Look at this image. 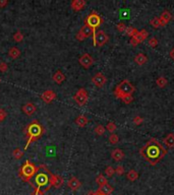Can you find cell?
I'll list each match as a JSON object with an SVG mask.
<instances>
[{
	"instance_id": "1",
	"label": "cell",
	"mask_w": 174,
	"mask_h": 195,
	"mask_svg": "<svg viewBox=\"0 0 174 195\" xmlns=\"http://www.w3.org/2000/svg\"><path fill=\"white\" fill-rule=\"evenodd\" d=\"M166 153L167 151L165 148L155 138H151L140 149V155L151 166H156L166 156Z\"/></svg>"
},
{
	"instance_id": "2",
	"label": "cell",
	"mask_w": 174,
	"mask_h": 195,
	"mask_svg": "<svg viewBox=\"0 0 174 195\" xmlns=\"http://www.w3.org/2000/svg\"><path fill=\"white\" fill-rule=\"evenodd\" d=\"M50 175L51 172L45 165L39 166V170L37 172V175L35 176L34 183L31 185L34 187V192L32 195H44L50 189Z\"/></svg>"
},
{
	"instance_id": "3",
	"label": "cell",
	"mask_w": 174,
	"mask_h": 195,
	"mask_svg": "<svg viewBox=\"0 0 174 195\" xmlns=\"http://www.w3.org/2000/svg\"><path fill=\"white\" fill-rule=\"evenodd\" d=\"M24 133L27 135V143L26 146H25V151H26L31 143L37 141L38 139L41 138V136L44 133V127L41 125L38 120H34L33 122L28 124L24 130Z\"/></svg>"
},
{
	"instance_id": "4",
	"label": "cell",
	"mask_w": 174,
	"mask_h": 195,
	"mask_svg": "<svg viewBox=\"0 0 174 195\" xmlns=\"http://www.w3.org/2000/svg\"><path fill=\"white\" fill-rule=\"evenodd\" d=\"M38 170H39V167H36L30 159H28L18 171V176L21 178L23 181L31 184V180L37 174Z\"/></svg>"
},
{
	"instance_id": "5",
	"label": "cell",
	"mask_w": 174,
	"mask_h": 195,
	"mask_svg": "<svg viewBox=\"0 0 174 195\" xmlns=\"http://www.w3.org/2000/svg\"><path fill=\"white\" fill-rule=\"evenodd\" d=\"M135 91V88L128 81H120L118 84L116 85V88L114 89V96L117 99H121L124 96L127 95H132Z\"/></svg>"
},
{
	"instance_id": "6",
	"label": "cell",
	"mask_w": 174,
	"mask_h": 195,
	"mask_svg": "<svg viewBox=\"0 0 174 195\" xmlns=\"http://www.w3.org/2000/svg\"><path fill=\"white\" fill-rule=\"evenodd\" d=\"M102 22H103L102 17H101L96 11H92L91 13L85 18V24L89 25V27H91L92 28H94V30H96L98 27H100Z\"/></svg>"
},
{
	"instance_id": "7",
	"label": "cell",
	"mask_w": 174,
	"mask_h": 195,
	"mask_svg": "<svg viewBox=\"0 0 174 195\" xmlns=\"http://www.w3.org/2000/svg\"><path fill=\"white\" fill-rule=\"evenodd\" d=\"M93 39H94V45L98 47H102L104 46L109 40V37L105 32L100 30L98 32H95V34L93 35Z\"/></svg>"
},
{
	"instance_id": "8",
	"label": "cell",
	"mask_w": 174,
	"mask_h": 195,
	"mask_svg": "<svg viewBox=\"0 0 174 195\" xmlns=\"http://www.w3.org/2000/svg\"><path fill=\"white\" fill-rule=\"evenodd\" d=\"M74 100L77 102L78 106H85L89 100V95H88L87 89L84 88L78 89V91L75 92V95L74 96Z\"/></svg>"
},
{
	"instance_id": "9",
	"label": "cell",
	"mask_w": 174,
	"mask_h": 195,
	"mask_svg": "<svg viewBox=\"0 0 174 195\" xmlns=\"http://www.w3.org/2000/svg\"><path fill=\"white\" fill-rule=\"evenodd\" d=\"M149 36V34H148V31L147 30H142L140 31L138 33L135 35L134 37H132L130 38V45L131 46H138V44L142 43V42H144V41L147 39Z\"/></svg>"
},
{
	"instance_id": "10",
	"label": "cell",
	"mask_w": 174,
	"mask_h": 195,
	"mask_svg": "<svg viewBox=\"0 0 174 195\" xmlns=\"http://www.w3.org/2000/svg\"><path fill=\"white\" fill-rule=\"evenodd\" d=\"M78 63H80L84 68L88 69L94 64V58L90 55V54L85 53L80 57V59H78Z\"/></svg>"
},
{
	"instance_id": "11",
	"label": "cell",
	"mask_w": 174,
	"mask_h": 195,
	"mask_svg": "<svg viewBox=\"0 0 174 195\" xmlns=\"http://www.w3.org/2000/svg\"><path fill=\"white\" fill-rule=\"evenodd\" d=\"M106 81H107L106 76L104 75L102 72H98L93 76V77H92V82H93L97 88L104 87L106 84Z\"/></svg>"
},
{
	"instance_id": "12",
	"label": "cell",
	"mask_w": 174,
	"mask_h": 195,
	"mask_svg": "<svg viewBox=\"0 0 174 195\" xmlns=\"http://www.w3.org/2000/svg\"><path fill=\"white\" fill-rule=\"evenodd\" d=\"M56 98H57V96H56L55 92L52 91V89H47V91H45L41 95V99H42L46 104L52 103Z\"/></svg>"
},
{
	"instance_id": "13",
	"label": "cell",
	"mask_w": 174,
	"mask_h": 195,
	"mask_svg": "<svg viewBox=\"0 0 174 195\" xmlns=\"http://www.w3.org/2000/svg\"><path fill=\"white\" fill-rule=\"evenodd\" d=\"M62 184H63V179L61 176L51 173V175H50V185H51L52 187L56 188V189H58V188L62 186Z\"/></svg>"
},
{
	"instance_id": "14",
	"label": "cell",
	"mask_w": 174,
	"mask_h": 195,
	"mask_svg": "<svg viewBox=\"0 0 174 195\" xmlns=\"http://www.w3.org/2000/svg\"><path fill=\"white\" fill-rule=\"evenodd\" d=\"M21 110H23V112L27 115V116H31V115H33L35 112H36L37 107L34 103L29 102V103H26L23 107H21Z\"/></svg>"
},
{
	"instance_id": "15",
	"label": "cell",
	"mask_w": 174,
	"mask_h": 195,
	"mask_svg": "<svg viewBox=\"0 0 174 195\" xmlns=\"http://www.w3.org/2000/svg\"><path fill=\"white\" fill-rule=\"evenodd\" d=\"M67 186L70 188L72 191H77L81 188V183L80 182V180L77 177H71L67 182Z\"/></svg>"
},
{
	"instance_id": "16",
	"label": "cell",
	"mask_w": 174,
	"mask_h": 195,
	"mask_svg": "<svg viewBox=\"0 0 174 195\" xmlns=\"http://www.w3.org/2000/svg\"><path fill=\"white\" fill-rule=\"evenodd\" d=\"M87 2L85 0H72L70 3V7L74 9V11H80L81 9L85 8Z\"/></svg>"
},
{
	"instance_id": "17",
	"label": "cell",
	"mask_w": 174,
	"mask_h": 195,
	"mask_svg": "<svg viewBox=\"0 0 174 195\" xmlns=\"http://www.w3.org/2000/svg\"><path fill=\"white\" fill-rule=\"evenodd\" d=\"M78 32H80V33L85 37V39H87V38L93 36V35L95 34V32H96V31H95L94 28H92L91 27H89V25L84 24L83 27L81 28V30L78 31Z\"/></svg>"
},
{
	"instance_id": "18",
	"label": "cell",
	"mask_w": 174,
	"mask_h": 195,
	"mask_svg": "<svg viewBox=\"0 0 174 195\" xmlns=\"http://www.w3.org/2000/svg\"><path fill=\"white\" fill-rule=\"evenodd\" d=\"M172 15L168 10H164L160 15V21H161V27H165L168 22L171 21Z\"/></svg>"
},
{
	"instance_id": "19",
	"label": "cell",
	"mask_w": 174,
	"mask_h": 195,
	"mask_svg": "<svg viewBox=\"0 0 174 195\" xmlns=\"http://www.w3.org/2000/svg\"><path fill=\"white\" fill-rule=\"evenodd\" d=\"M113 191H114V188H113L110 184H106V185H103V186H100V188L98 189L97 192L104 194V195H110Z\"/></svg>"
},
{
	"instance_id": "20",
	"label": "cell",
	"mask_w": 174,
	"mask_h": 195,
	"mask_svg": "<svg viewBox=\"0 0 174 195\" xmlns=\"http://www.w3.org/2000/svg\"><path fill=\"white\" fill-rule=\"evenodd\" d=\"M52 79L57 84H61L63 81H65V75L63 74L61 70H57L52 76Z\"/></svg>"
},
{
	"instance_id": "21",
	"label": "cell",
	"mask_w": 174,
	"mask_h": 195,
	"mask_svg": "<svg viewBox=\"0 0 174 195\" xmlns=\"http://www.w3.org/2000/svg\"><path fill=\"white\" fill-rule=\"evenodd\" d=\"M111 156L112 159L116 162H120L121 159L124 158V152H123L120 148H115L113 149L111 152Z\"/></svg>"
},
{
	"instance_id": "22",
	"label": "cell",
	"mask_w": 174,
	"mask_h": 195,
	"mask_svg": "<svg viewBox=\"0 0 174 195\" xmlns=\"http://www.w3.org/2000/svg\"><path fill=\"white\" fill-rule=\"evenodd\" d=\"M134 62L138 65H144L148 62V57L143 53H138L134 56Z\"/></svg>"
},
{
	"instance_id": "23",
	"label": "cell",
	"mask_w": 174,
	"mask_h": 195,
	"mask_svg": "<svg viewBox=\"0 0 174 195\" xmlns=\"http://www.w3.org/2000/svg\"><path fill=\"white\" fill-rule=\"evenodd\" d=\"M74 122L78 127H85L88 124L89 119L85 116V115H80V116H78L77 118H75Z\"/></svg>"
},
{
	"instance_id": "24",
	"label": "cell",
	"mask_w": 174,
	"mask_h": 195,
	"mask_svg": "<svg viewBox=\"0 0 174 195\" xmlns=\"http://www.w3.org/2000/svg\"><path fill=\"white\" fill-rule=\"evenodd\" d=\"M164 144L168 148H174V134L173 133H169L165 138L163 139Z\"/></svg>"
},
{
	"instance_id": "25",
	"label": "cell",
	"mask_w": 174,
	"mask_h": 195,
	"mask_svg": "<svg viewBox=\"0 0 174 195\" xmlns=\"http://www.w3.org/2000/svg\"><path fill=\"white\" fill-rule=\"evenodd\" d=\"M21 50L18 49L17 47H11L8 51V55H9V57H11L12 59L18 58V57L21 56Z\"/></svg>"
},
{
	"instance_id": "26",
	"label": "cell",
	"mask_w": 174,
	"mask_h": 195,
	"mask_svg": "<svg viewBox=\"0 0 174 195\" xmlns=\"http://www.w3.org/2000/svg\"><path fill=\"white\" fill-rule=\"evenodd\" d=\"M126 177H127V179L129 181H135V180H138V179L140 175H138V173L137 171L130 170V171H128L127 174H126Z\"/></svg>"
},
{
	"instance_id": "27",
	"label": "cell",
	"mask_w": 174,
	"mask_h": 195,
	"mask_svg": "<svg viewBox=\"0 0 174 195\" xmlns=\"http://www.w3.org/2000/svg\"><path fill=\"white\" fill-rule=\"evenodd\" d=\"M25 152L23 149H21L20 148H17L13 149V152H12V156L15 159H21V158L24 156Z\"/></svg>"
},
{
	"instance_id": "28",
	"label": "cell",
	"mask_w": 174,
	"mask_h": 195,
	"mask_svg": "<svg viewBox=\"0 0 174 195\" xmlns=\"http://www.w3.org/2000/svg\"><path fill=\"white\" fill-rule=\"evenodd\" d=\"M96 183L99 185V186H103V185L108 184V180L106 179V177L102 174H100L99 176H97L96 178Z\"/></svg>"
},
{
	"instance_id": "29",
	"label": "cell",
	"mask_w": 174,
	"mask_h": 195,
	"mask_svg": "<svg viewBox=\"0 0 174 195\" xmlns=\"http://www.w3.org/2000/svg\"><path fill=\"white\" fill-rule=\"evenodd\" d=\"M138 33V28H134V27H127V28H126V30H125V34L127 35L128 37H130V38L134 37Z\"/></svg>"
},
{
	"instance_id": "30",
	"label": "cell",
	"mask_w": 174,
	"mask_h": 195,
	"mask_svg": "<svg viewBox=\"0 0 174 195\" xmlns=\"http://www.w3.org/2000/svg\"><path fill=\"white\" fill-rule=\"evenodd\" d=\"M167 84H168V81H167V78H165L164 76H160V77H158L156 81V84L159 88H165Z\"/></svg>"
},
{
	"instance_id": "31",
	"label": "cell",
	"mask_w": 174,
	"mask_h": 195,
	"mask_svg": "<svg viewBox=\"0 0 174 195\" xmlns=\"http://www.w3.org/2000/svg\"><path fill=\"white\" fill-rule=\"evenodd\" d=\"M24 40V35L21 34V31H17L13 35V41L14 42H21V41Z\"/></svg>"
},
{
	"instance_id": "32",
	"label": "cell",
	"mask_w": 174,
	"mask_h": 195,
	"mask_svg": "<svg viewBox=\"0 0 174 195\" xmlns=\"http://www.w3.org/2000/svg\"><path fill=\"white\" fill-rule=\"evenodd\" d=\"M105 131H106V128L103 125H101V124L95 127V132H96L97 135H103V134L105 133Z\"/></svg>"
},
{
	"instance_id": "33",
	"label": "cell",
	"mask_w": 174,
	"mask_h": 195,
	"mask_svg": "<svg viewBox=\"0 0 174 195\" xmlns=\"http://www.w3.org/2000/svg\"><path fill=\"white\" fill-rule=\"evenodd\" d=\"M116 124L114 122H108L107 123V125H106V130H108L110 133H114L115 132V130H116Z\"/></svg>"
},
{
	"instance_id": "34",
	"label": "cell",
	"mask_w": 174,
	"mask_h": 195,
	"mask_svg": "<svg viewBox=\"0 0 174 195\" xmlns=\"http://www.w3.org/2000/svg\"><path fill=\"white\" fill-rule=\"evenodd\" d=\"M150 24L153 25L155 28H158L161 27V21H160V17H154L150 21Z\"/></svg>"
},
{
	"instance_id": "35",
	"label": "cell",
	"mask_w": 174,
	"mask_h": 195,
	"mask_svg": "<svg viewBox=\"0 0 174 195\" xmlns=\"http://www.w3.org/2000/svg\"><path fill=\"white\" fill-rule=\"evenodd\" d=\"M119 141V137L117 134L115 133H112L111 135L109 136V142L110 143H112V144H116L117 142Z\"/></svg>"
},
{
	"instance_id": "36",
	"label": "cell",
	"mask_w": 174,
	"mask_h": 195,
	"mask_svg": "<svg viewBox=\"0 0 174 195\" xmlns=\"http://www.w3.org/2000/svg\"><path fill=\"white\" fill-rule=\"evenodd\" d=\"M121 100L124 104H130V103H132V101H134V97H132V95H127V96L122 97Z\"/></svg>"
},
{
	"instance_id": "37",
	"label": "cell",
	"mask_w": 174,
	"mask_h": 195,
	"mask_svg": "<svg viewBox=\"0 0 174 195\" xmlns=\"http://www.w3.org/2000/svg\"><path fill=\"white\" fill-rule=\"evenodd\" d=\"M148 44H149V46L152 47V48H156L158 46V39L155 37L151 38V39L148 41Z\"/></svg>"
},
{
	"instance_id": "38",
	"label": "cell",
	"mask_w": 174,
	"mask_h": 195,
	"mask_svg": "<svg viewBox=\"0 0 174 195\" xmlns=\"http://www.w3.org/2000/svg\"><path fill=\"white\" fill-rule=\"evenodd\" d=\"M105 173L108 177H112V176L115 174V169H113L111 166H108V167L105 169Z\"/></svg>"
},
{
	"instance_id": "39",
	"label": "cell",
	"mask_w": 174,
	"mask_h": 195,
	"mask_svg": "<svg viewBox=\"0 0 174 195\" xmlns=\"http://www.w3.org/2000/svg\"><path fill=\"white\" fill-rule=\"evenodd\" d=\"M6 117H7V112L4 109H0V123L3 122Z\"/></svg>"
},
{
	"instance_id": "40",
	"label": "cell",
	"mask_w": 174,
	"mask_h": 195,
	"mask_svg": "<svg viewBox=\"0 0 174 195\" xmlns=\"http://www.w3.org/2000/svg\"><path fill=\"white\" fill-rule=\"evenodd\" d=\"M116 28L120 32V33H124L126 30V25L124 24H122V22H119V24H116Z\"/></svg>"
},
{
	"instance_id": "41",
	"label": "cell",
	"mask_w": 174,
	"mask_h": 195,
	"mask_svg": "<svg viewBox=\"0 0 174 195\" xmlns=\"http://www.w3.org/2000/svg\"><path fill=\"white\" fill-rule=\"evenodd\" d=\"M8 70V65L5 62H0V71L1 72H6Z\"/></svg>"
},
{
	"instance_id": "42",
	"label": "cell",
	"mask_w": 174,
	"mask_h": 195,
	"mask_svg": "<svg viewBox=\"0 0 174 195\" xmlns=\"http://www.w3.org/2000/svg\"><path fill=\"white\" fill-rule=\"evenodd\" d=\"M144 122V119L140 116H135L134 118V123L135 124V125H140V124H142Z\"/></svg>"
},
{
	"instance_id": "43",
	"label": "cell",
	"mask_w": 174,
	"mask_h": 195,
	"mask_svg": "<svg viewBox=\"0 0 174 195\" xmlns=\"http://www.w3.org/2000/svg\"><path fill=\"white\" fill-rule=\"evenodd\" d=\"M115 173L117 175H119V176H121L124 174V168L122 167V166H118L116 169H115Z\"/></svg>"
},
{
	"instance_id": "44",
	"label": "cell",
	"mask_w": 174,
	"mask_h": 195,
	"mask_svg": "<svg viewBox=\"0 0 174 195\" xmlns=\"http://www.w3.org/2000/svg\"><path fill=\"white\" fill-rule=\"evenodd\" d=\"M8 4V1L7 0H0V8H3L5 7L6 5Z\"/></svg>"
},
{
	"instance_id": "45",
	"label": "cell",
	"mask_w": 174,
	"mask_h": 195,
	"mask_svg": "<svg viewBox=\"0 0 174 195\" xmlns=\"http://www.w3.org/2000/svg\"><path fill=\"white\" fill-rule=\"evenodd\" d=\"M169 56L171 57V58L174 60V48H172L171 51H170V52H169Z\"/></svg>"
},
{
	"instance_id": "46",
	"label": "cell",
	"mask_w": 174,
	"mask_h": 195,
	"mask_svg": "<svg viewBox=\"0 0 174 195\" xmlns=\"http://www.w3.org/2000/svg\"><path fill=\"white\" fill-rule=\"evenodd\" d=\"M87 195H96V192H93V191H90Z\"/></svg>"
},
{
	"instance_id": "47",
	"label": "cell",
	"mask_w": 174,
	"mask_h": 195,
	"mask_svg": "<svg viewBox=\"0 0 174 195\" xmlns=\"http://www.w3.org/2000/svg\"><path fill=\"white\" fill-rule=\"evenodd\" d=\"M96 195H104V194H101V193H99V192H96Z\"/></svg>"
},
{
	"instance_id": "48",
	"label": "cell",
	"mask_w": 174,
	"mask_h": 195,
	"mask_svg": "<svg viewBox=\"0 0 174 195\" xmlns=\"http://www.w3.org/2000/svg\"><path fill=\"white\" fill-rule=\"evenodd\" d=\"M0 81H1V78H0Z\"/></svg>"
}]
</instances>
